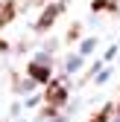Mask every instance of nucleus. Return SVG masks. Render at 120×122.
<instances>
[{
    "instance_id": "f257e3e1",
    "label": "nucleus",
    "mask_w": 120,
    "mask_h": 122,
    "mask_svg": "<svg viewBox=\"0 0 120 122\" xmlns=\"http://www.w3.org/2000/svg\"><path fill=\"white\" fill-rule=\"evenodd\" d=\"M47 102L56 105V108L65 102V84H62V81H53V84H50V90H47Z\"/></svg>"
},
{
    "instance_id": "f03ea898",
    "label": "nucleus",
    "mask_w": 120,
    "mask_h": 122,
    "mask_svg": "<svg viewBox=\"0 0 120 122\" xmlns=\"http://www.w3.org/2000/svg\"><path fill=\"white\" fill-rule=\"evenodd\" d=\"M56 15H59V6H53V9H47V12H44V18L38 20V29H47L53 20H56Z\"/></svg>"
},
{
    "instance_id": "7ed1b4c3",
    "label": "nucleus",
    "mask_w": 120,
    "mask_h": 122,
    "mask_svg": "<svg viewBox=\"0 0 120 122\" xmlns=\"http://www.w3.org/2000/svg\"><path fill=\"white\" fill-rule=\"evenodd\" d=\"M12 15H15V3H3V6H0V26L9 23V20H12Z\"/></svg>"
},
{
    "instance_id": "20e7f679",
    "label": "nucleus",
    "mask_w": 120,
    "mask_h": 122,
    "mask_svg": "<svg viewBox=\"0 0 120 122\" xmlns=\"http://www.w3.org/2000/svg\"><path fill=\"white\" fill-rule=\"evenodd\" d=\"M29 73H32L38 81H47V79H50V70H47V67H41V64H32V67H29Z\"/></svg>"
},
{
    "instance_id": "39448f33",
    "label": "nucleus",
    "mask_w": 120,
    "mask_h": 122,
    "mask_svg": "<svg viewBox=\"0 0 120 122\" xmlns=\"http://www.w3.org/2000/svg\"><path fill=\"white\" fill-rule=\"evenodd\" d=\"M106 116H108V111H102V113H97V116H94L91 122H106Z\"/></svg>"
}]
</instances>
